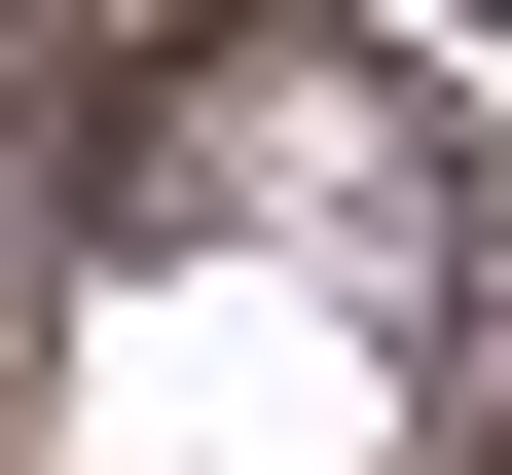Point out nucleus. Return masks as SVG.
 <instances>
[{
  "label": "nucleus",
  "instance_id": "nucleus-1",
  "mask_svg": "<svg viewBox=\"0 0 512 475\" xmlns=\"http://www.w3.org/2000/svg\"><path fill=\"white\" fill-rule=\"evenodd\" d=\"M366 439V329L330 293H147V329H74V475H330Z\"/></svg>",
  "mask_w": 512,
  "mask_h": 475
}]
</instances>
